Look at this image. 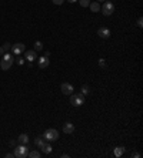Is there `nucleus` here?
I'll list each match as a JSON object with an SVG mask.
<instances>
[{
	"mask_svg": "<svg viewBox=\"0 0 143 158\" xmlns=\"http://www.w3.org/2000/svg\"><path fill=\"white\" fill-rule=\"evenodd\" d=\"M40 50H43V43L42 41H36L34 43V51H40Z\"/></svg>",
	"mask_w": 143,
	"mask_h": 158,
	"instance_id": "obj_19",
	"label": "nucleus"
},
{
	"mask_svg": "<svg viewBox=\"0 0 143 158\" xmlns=\"http://www.w3.org/2000/svg\"><path fill=\"white\" fill-rule=\"evenodd\" d=\"M43 138H45L46 141H49V143L56 141V140L59 138V131H57V130H54V128H49V130H46V131H45Z\"/></svg>",
	"mask_w": 143,
	"mask_h": 158,
	"instance_id": "obj_4",
	"label": "nucleus"
},
{
	"mask_svg": "<svg viewBox=\"0 0 143 158\" xmlns=\"http://www.w3.org/2000/svg\"><path fill=\"white\" fill-rule=\"evenodd\" d=\"M99 66H100V67H106V61H104L103 59H100V60H99Z\"/></svg>",
	"mask_w": 143,
	"mask_h": 158,
	"instance_id": "obj_23",
	"label": "nucleus"
},
{
	"mask_svg": "<svg viewBox=\"0 0 143 158\" xmlns=\"http://www.w3.org/2000/svg\"><path fill=\"white\" fill-rule=\"evenodd\" d=\"M14 157L16 158H26L27 154H29V147L27 144H20L14 148Z\"/></svg>",
	"mask_w": 143,
	"mask_h": 158,
	"instance_id": "obj_3",
	"label": "nucleus"
},
{
	"mask_svg": "<svg viewBox=\"0 0 143 158\" xmlns=\"http://www.w3.org/2000/svg\"><path fill=\"white\" fill-rule=\"evenodd\" d=\"M124 152V148L123 147H116L115 148V151H113V154H115V157H122Z\"/></svg>",
	"mask_w": 143,
	"mask_h": 158,
	"instance_id": "obj_16",
	"label": "nucleus"
},
{
	"mask_svg": "<svg viewBox=\"0 0 143 158\" xmlns=\"http://www.w3.org/2000/svg\"><path fill=\"white\" fill-rule=\"evenodd\" d=\"M3 50H4V51H9V50H12V44H10V43H4V44H3Z\"/></svg>",
	"mask_w": 143,
	"mask_h": 158,
	"instance_id": "obj_21",
	"label": "nucleus"
},
{
	"mask_svg": "<svg viewBox=\"0 0 143 158\" xmlns=\"http://www.w3.org/2000/svg\"><path fill=\"white\" fill-rule=\"evenodd\" d=\"M50 64V61H49V57H39V60H37V66H39V68H46V67Z\"/></svg>",
	"mask_w": 143,
	"mask_h": 158,
	"instance_id": "obj_10",
	"label": "nucleus"
},
{
	"mask_svg": "<svg viewBox=\"0 0 143 158\" xmlns=\"http://www.w3.org/2000/svg\"><path fill=\"white\" fill-rule=\"evenodd\" d=\"M25 57H26L27 61H34L36 60V57H37V54H36V51L34 50H25Z\"/></svg>",
	"mask_w": 143,
	"mask_h": 158,
	"instance_id": "obj_9",
	"label": "nucleus"
},
{
	"mask_svg": "<svg viewBox=\"0 0 143 158\" xmlns=\"http://www.w3.org/2000/svg\"><path fill=\"white\" fill-rule=\"evenodd\" d=\"M102 13L104 16H112L113 12H115V6H113V3L112 1H103V6H102Z\"/></svg>",
	"mask_w": 143,
	"mask_h": 158,
	"instance_id": "obj_5",
	"label": "nucleus"
},
{
	"mask_svg": "<svg viewBox=\"0 0 143 158\" xmlns=\"http://www.w3.org/2000/svg\"><path fill=\"white\" fill-rule=\"evenodd\" d=\"M1 54H4V50H3V47H0V56Z\"/></svg>",
	"mask_w": 143,
	"mask_h": 158,
	"instance_id": "obj_28",
	"label": "nucleus"
},
{
	"mask_svg": "<svg viewBox=\"0 0 143 158\" xmlns=\"http://www.w3.org/2000/svg\"><path fill=\"white\" fill-rule=\"evenodd\" d=\"M26 47L23 43H16V44H12V51H13L14 56H20L22 53H25Z\"/></svg>",
	"mask_w": 143,
	"mask_h": 158,
	"instance_id": "obj_6",
	"label": "nucleus"
},
{
	"mask_svg": "<svg viewBox=\"0 0 143 158\" xmlns=\"http://www.w3.org/2000/svg\"><path fill=\"white\" fill-rule=\"evenodd\" d=\"M63 1H65V0H53V3H54V4H57V6L63 4Z\"/></svg>",
	"mask_w": 143,
	"mask_h": 158,
	"instance_id": "obj_25",
	"label": "nucleus"
},
{
	"mask_svg": "<svg viewBox=\"0 0 143 158\" xmlns=\"http://www.w3.org/2000/svg\"><path fill=\"white\" fill-rule=\"evenodd\" d=\"M27 157H30V158H40V157H42V152L33 150V151H30L29 154H27Z\"/></svg>",
	"mask_w": 143,
	"mask_h": 158,
	"instance_id": "obj_17",
	"label": "nucleus"
},
{
	"mask_svg": "<svg viewBox=\"0 0 143 158\" xmlns=\"http://www.w3.org/2000/svg\"><path fill=\"white\" fill-rule=\"evenodd\" d=\"M98 34L102 37V39H109L112 32H110V29H107V27H100L98 30Z\"/></svg>",
	"mask_w": 143,
	"mask_h": 158,
	"instance_id": "obj_8",
	"label": "nucleus"
},
{
	"mask_svg": "<svg viewBox=\"0 0 143 158\" xmlns=\"http://www.w3.org/2000/svg\"><path fill=\"white\" fill-rule=\"evenodd\" d=\"M63 131H65V134H72V132L74 131V125L72 124V123H66L63 125Z\"/></svg>",
	"mask_w": 143,
	"mask_h": 158,
	"instance_id": "obj_11",
	"label": "nucleus"
},
{
	"mask_svg": "<svg viewBox=\"0 0 143 158\" xmlns=\"http://www.w3.org/2000/svg\"><path fill=\"white\" fill-rule=\"evenodd\" d=\"M137 26L143 27V19H142V17H139V19H137Z\"/></svg>",
	"mask_w": 143,
	"mask_h": 158,
	"instance_id": "obj_24",
	"label": "nucleus"
},
{
	"mask_svg": "<svg viewBox=\"0 0 143 158\" xmlns=\"http://www.w3.org/2000/svg\"><path fill=\"white\" fill-rule=\"evenodd\" d=\"M14 157V154H12V152H7L6 154V158H13Z\"/></svg>",
	"mask_w": 143,
	"mask_h": 158,
	"instance_id": "obj_27",
	"label": "nucleus"
},
{
	"mask_svg": "<svg viewBox=\"0 0 143 158\" xmlns=\"http://www.w3.org/2000/svg\"><path fill=\"white\" fill-rule=\"evenodd\" d=\"M70 104L73 107H80L85 104V94L82 93H76V94H70Z\"/></svg>",
	"mask_w": 143,
	"mask_h": 158,
	"instance_id": "obj_2",
	"label": "nucleus"
},
{
	"mask_svg": "<svg viewBox=\"0 0 143 158\" xmlns=\"http://www.w3.org/2000/svg\"><path fill=\"white\" fill-rule=\"evenodd\" d=\"M98 1L99 3H102V1H106V0H98Z\"/></svg>",
	"mask_w": 143,
	"mask_h": 158,
	"instance_id": "obj_30",
	"label": "nucleus"
},
{
	"mask_svg": "<svg viewBox=\"0 0 143 158\" xmlns=\"http://www.w3.org/2000/svg\"><path fill=\"white\" fill-rule=\"evenodd\" d=\"M89 7H90V10L93 12V13H98V12H100V9H102L99 1H93V3H90Z\"/></svg>",
	"mask_w": 143,
	"mask_h": 158,
	"instance_id": "obj_12",
	"label": "nucleus"
},
{
	"mask_svg": "<svg viewBox=\"0 0 143 158\" xmlns=\"http://www.w3.org/2000/svg\"><path fill=\"white\" fill-rule=\"evenodd\" d=\"M45 143H46V140L43 138V137H37V138L34 140V145H36L37 148H42V147L45 145Z\"/></svg>",
	"mask_w": 143,
	"mask_h": 158,
	"instance_id": "obj_14",
	"label": "nucleus"
},
{
	"mask_svg": "<svg viewBox=\"0 0 143 158\" xmlns=\"http://www.w3.org/2000/svg\"><path fill=\"white\" fill-rule=\"evenodd\" d=\"M17 141H19V144H29V137H27V134H20L19 137H17Z\"/></svg>",
	"mask_w": 143,
	"mask_h": 158,
	"instance_id": "obj_13",
	"label": "nucleus"
},
{
	"mask_svg": "<svg viewBox=\"0 0 143 158\" xmlns=\"http://www.w3.org/2000/svg\"><path fill=\"white\" fill-rule=\"evenodd\" d=\"M80 93H82V94H89V93H90V87L87 86V84H85V86H82V88H80Z\"/></svg>",
	"mask_w": 143,
	"mask_h": 158,
	"instance_id": "obj_18",
	"label": "nucleus"
},
{
	"mask_svg": "<svg viewBox=\"0 0 143 158\" xmlns=\"http://www.w3.org/2000/svg\"><path fill=\"white\" fill-rule=\"evenodd\" d=\"M69 3H74V1H77V0H67Z\"/></svg>",
	"mask_w": 143,
	"mask_h": 158,
	"instance_id": "obj_29",
	"label": "nucleus"
},
{
	"mask_svg": "<svg viewBox=\"0 0 143 158\" xmlns=\"http://www.w3.org/2000/svg\"><path fill=\"white\" fill-rule=\"evenodd\" d=\"M139 157H140L139 152H132V158H139Z\"/></svg>",
	"mask_w": 143,
	"mask_h": 158,
	"instance_id": "obj_26",
	"label": "nucleus"
},
{
	"mask_svg": "<svg viewBox=\"0 0 143 158\" xmlns=\"http://www.w3.org/2000/svg\"><path fill=\"white\" fill-rule=\"evenodd\" d=\"M16 63H17V64H19V66H23V64H25V59H22V57H16Z\"/></svg>",
	"mask_w": 143,
	"mask_h": 158,
	"instance_id": "obj_22",
	"label": "nucleus"
},
{
	"mask_svg": "<svg viewBox=\"0 0 143 158\" xmlns=\"http://www.w3.org/2000/svg\"><path fill=\"white\" fill-rule=\"evenodd\" d=\"M40 150H42V152H43V154H50V152L53 151L52 145H50V144H46V143H45V145H43Z\"/></svg>",
	"mask_w": 143,
	"mask_h": 158,
	"instance_id": "obj_15",
	"label": "nucleus"
},
{
	"mask_svg": "<svg viewBox=\"0 0 143 158\" xmlns=\"http://www.w3.org/2000/svg\"><path fill=\"white\" fill-rule=\"evenodd\" d=\"M60 90H62V93H63L65 96H70V94H73V91H74V88H73V86H72L70 83H62Z\"/></svg>",
	"mask_w": 143,
	"mask_h": 158,
	"instance_id": "obj_7",
	"label": "nucleus"
},
{
	"mask_svg": "<svg viewBox=\"0 0 143 158\" xmlns=\"http://www.w3.org/2000/svg\"><path fill=\"white\" fill-rule=\"evenodd\" d=\"M79 3H80V6L82 7H89V4H90L89 0H79Z\"/></svg>",
	"mask_w": 143,
	"mask_h": 158,
	"instance_id": "obj_20",
	"label": "nucleus"
},
{
	"mask_svg": "<svg viewBox=\"0 0 143 158\" xmlns=\"http://www.w3.org/2000/svg\"><path fill=\"white\" fill-rule=\"evenodd\" d=\"M14 61V57L10 54V53H6V54H3V59L0 61V68L1 70H9L12 64H13Z\"/></svg>",
	"mask_w": 143,
	"mask_h": 158,
	"instance_id": "obj_1",
	"label": "nucleus"
}]
</instances>
